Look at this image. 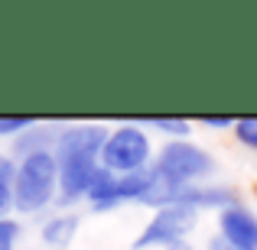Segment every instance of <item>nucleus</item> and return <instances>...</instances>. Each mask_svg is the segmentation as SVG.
I'll return each mask as SVG.
<instances>
[{"label":"nucleus","instance_id":"obj_2","mask_svg":"<svg viewBox=\"0 0 257 250\" xmlns=\"http://www.w3.org/2000/svg\"><path fill=\"white\" fill-rule=\"evenodd\" d=\"M98 163L111 175H134L150 169L153 143H150V133L144 130V124L134 120V124H120L114 130H107Z\"/></svg>","mask_w":257,"mask_h":250},{"label":"nucleus","instance_id":"obj_12","mask_svg":"<svg viewBox=\"0 0 257 250\" xmlns=\"http://www.w3.org/2000/svg\"><path fill=\"white\" fill-rule=\"evenodd\" d=\"M36 120L33 117H0V137H23L26 130H33Z\"/></svg>","mask_w":257,"mask_h":250},{"label":"nucleus","instance_id":"obj_7","mask_svg":"<svg viewBox=\"0 0 257 250\" xmlns=\"http://www.w3.org/2000/svg\"><path fill=\"white\" fill-rule=\"evenodd\" d=\"M218 231L221 240L234 250H257V214L251 208L238 205H228L218 211Z\"/></svg>","mask_w":257,"mask_h":250},{"label":"nucleus","instance_id":"obj_4","mask_svg":"<svg viewBox=\"0 0 257 250\" xmlns=\"http://www.w3.org/2000/svg\"><path fill=\"white\" fill-rule=\"evenodd\" d=\"M199 214L195 208L189 205H166V208H157L153 218L147 221V227L140 231L137 237V250H147V247H170V244H179V240H189V234L195 231L199 224Z\"/></svg>","mask_w":257,"mask_h":250},{"label":"nucleus","instance_id":"obj_3","mask_svg":"<svg viewBox=\"0 0 257 250\" xmlns=\"http://www.w3.org/2000/svg\"><path fill=\"white\" fill-rule=\"evenodd\" d=\"M153 175L166 182H179V185H195L199 179L215 172V159L208 150L189 143V140H166L160 153L153 156Z\"/></svg>","mask_w":257,"mask_h":250},{"label":"nucleus","instance_id":"obj_6","mask_svg":"<svg viewBox=\"0 0 257 250\" xmlns=\"http://www.w3.org/2000/svg\"><path fill=\"white\" fill-rule=\"evenodd\" d=\"M107 130L101 124H69L52 133V156H101Z\"/></svg>","mask_w":257,"mask_h":250},{"label":"nucleus","instance_id":"obj_11","mask_svg":"<svg viewBox=\"0 0 257 250\" xmlns=\"http://www.w3.org/2000/svg\"><path fill=\"white\" fill-rule=\"evenodd\" d=\"M234 137H238L241 146L257 150V117H241V120H234Z\"/></svg>","mask_w":257,"mask_h":250},{"label":"nucleus","instance_id":"obj_10","mask_svg":"<svg viewBox=\"0 0 257 250\" xmlns=\"http://www.w3.org/2000/svg\"><path fill=\"white\" fill-rule=\"evenodd\" d=\"M147 127H153V130H160V133H166L170 140H186L189 133H192V120H186V117H150V120H144Z\"/></svg>","mask_w":257,"mask_h":250},{"label":"nucleus","instance_id":"obj_8","mask_svg":"<svg viewBox=\"0 0 257 250\" xmlns=\"http://www.w3.org/2000/svg\"><path fill=\"white\" fill-rule=\"evenodd\" d=\"M75 231H78V214H65V211H59V214H52V218L46 221L39 234H43V244H46V247L62 250V247H69V244H72Z\"/></svg>","mask_w":257,"mask_h":250},{"label":"nucleus","instance_id":"obj_16","mask_svg":"<svg viewBox=\"0 0 257 250\" xmlns=\"http://www.w3.org/2000/svg\"><path fill=\"white\" fill-rule=\"evenodd\" d=\"M212 250H234V247H228V244H225V240H221V237H218V240H215V244H212Z\"/></svg>","mask_w":257,"mask_h":250},{"label":"nucleus","instance_id":"obj_15","mask_svg":"<svg viewBox=\"0 0 257 250\" xmlns=\"http://www.w3.org/2000/svg\"><path fill=\"white\" fill-rule=\"evenodd\" d=\"M166 250H195L192 244H189V240H179V244H170Z\"/></svg>","mask_w":257,"mask_h":250},{"label":"nucleus","instance_id":"obj_5","mask_svg":"<svg viewBox=\"0 0 257 250\" xmlns=\"http://www.w3.org/2000/svg\"><path fill=\"white\" fill-rule=\"evenodd\" d=\"M56 166H59V195L56 198L62 205L88 198V188L94 185V179L101 172L98 156H65V159H56Z\"/></svg>","mask_w":257,"mask_h":250},{"label":"nucleus","instance_id":"obj_13","mask_svg":"<svg viewBox=\"0 0 257 250\" xmlns=\"http://www.w3.org/2000/svg\"><path fill=\"white\" fill-rule=\"evenodd\" d=\"M20 224L13 218H0V250H17Z\"/></svg>","mask_w":257,"mask_h":250},{"label":"nucleus","instance_id":"obj_9","mask_svg":"<svg viewBox=\"0 0 257 250\" xmlns=\"http://www.w3.org/2000/svg\"><path fill=\"white\" fill-rule=\"evenodd\" d=\"M13 172H17L13 156L0 153V218H10L13 211Z\"/></svg>","mask_w":257,"mask_h":250},{"label":"nucleus","instance_id":"obj_14","mask_svg":"<svg viewBox=\"0 0 257 250\" xmlns=\"http://www.w3.org/2000/svg\"><path fill=\"white\" fill-rule=\"evenodd\" d=\"M199 124L208 127V130H234L231 117H199Z\"/></svg>","mask_w":257,"mask_h":250},{"label":"nucleus","instance_id":"obj_1","mask_svg":"<svg viewBox=\"0 0 257 250\" xmlns=\"http://www.w3.org/2000/svg\"><path fill=\"white\" fill-rule=\"evenodd\" d=\"M59 195V166L52 150L26 153L17 159L13 172V211L39 214L56 201Z\"/></svg>","mask_w":257,"mask_h":250}]
</instances>
